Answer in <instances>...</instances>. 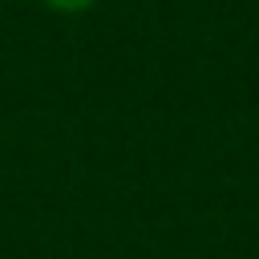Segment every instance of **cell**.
Instances as JSON below:
<instances>
[{"label": "cell", "mask_w": 259, "mask_h": 259, "mask_svg": "<svg viewBox=\"0 0 259 259\" xmlns=\"http://www.w3.org/2000/svg\"><path fill=\"white\" fill-rule=\"evenodd\" d=\"M49 12H57V16H81V12H89L97 0H40Z\"/></svg>", "instance_id": "obj_1"}, {"label": "cell", "mask_w": 259, "mask_h": 259, "mask_svg": "<svg viewBox=\"0 0 259 259\" xmlns=\"http://www.w3.org/2000/svg\"><path fill=\"white\" fill-rule=\"evenodd\" d=\"M0 4H4V0H0Z\"/></svg>", "instance_id": "obj_2"}]
</instances>
